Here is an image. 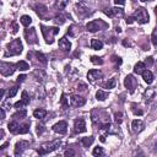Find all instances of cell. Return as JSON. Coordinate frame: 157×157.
<instances>
[{
	"mask_svg": "<svg viewBox=\"0 0 157 157\" xmlns=\"http://www.w3.org/2000/svg\"><path fill=\"white\" fill-rule=\"evenodd\" d=\"M28 103H29V97H28L27 92L23 91V92H22V98H21V101H18V102L15 103V108H17V109H22V108L26 107Z\"/></svg>",
	"mask_w": 157,
	"mask_h": 157,
	"instance_id": "obj_16",
	"label": "cell"
},
{
	"mask_svg": "<svg viewBox=\"0 0 157 157\" xmlns=\"http://www.w3.org/2000/svg\"><path fill=\"white\" fill-rule=\"evenodd\" d=\"M20 128H21V125L17 121H11L7 124V129L11 134H20Z\"/></svg>",
	"mask_w": 157,
	"mask_h": 157,
	"instance_id": "obj_20",
	"label": "cell"
},
{
	"mask_svg": "<svg viewBox=\"0 0 157 157\" xmlns=\"http://www.w3.org/2000/svg\"><path fill=\"white\" fill-rule=\"evenodd\" d=\"M114 117H115V121L118 123V124H120L121 121H123V119H121V117H123V114L119 112V113H115L114 114Z\"/></svg>",
	"mask_w": 157,
	"mask_h": 157,
	"instance_id": "obj_42",
	"label": "cell"
},
{
	"mask_svg": "<svg viewBox=\"0 0 157 157\" xmlns=\"http://www.w3.org/2000/svg\"><path fill=\"white\" fill-rule=\"evenodd\" d=\"M93 141H94V137H93V136H87V137H82V139H81V144H82L83 147L91 146V145L93 144Z\"/></svg>",
	"mask_w": 157,
	"mask_h": 157,
	"instance_id": "obj_26",
	"label": "cell"
},
{
	"mask_svg": "<svg viewBox=\"0 0 157 157\" xmlns=\"http://www.w3.org/2000/svg\"><path fill=\"white\" fill-rule=\"evenodd\" d=\"M91 47L93 48V49H102V47H103V43H102V40H99V39H97V38H93V39H91Z\"/></svg>",
	"mask_w": 157,
	"mask_h": 157,
	"instance_id": "obj_27",
	"label": "cell"
},
{
	"mask_svg": "<svg viewBox=\"0 0 157 157\" xmlns=\"http://www.w3.org/2000/svg\"><path fill=\"white\" fill-rule=\"evenodd\" d=\"M60 145H61V141L60 140H54V141H50V142H45V144H43L37 150V152L40 156H43V155H47V153H50V152L58 150L60 147Z\"/></svg>",
	"mask_w": 157,
	"mask_h": 157,
	"instance_id": "obj_1",
	"label": "cell"
},
{
	"mask_svg": "<svg viewBox=\"0 0 157 157\" xmlns=\"http://www.w3.org/2000/svg\"><path fill=\"white\" fill-rule=\"evenodd\" d=\"M17 91H18V87H17V86H13V87H11V88L9 90V92H7V96H9V98L13 97V96L17 93Z\"/></svg>",
	"mask_w": 157,
	"mask_h": 157,
	"instance_id": "obj_35",
	"label": "cell"
},
{
	"mask_svg": "<svg viewBox=\"0 0 157 157\" xmlns=\"http://www.w3.org/2000/svg\"><path fill=\"white\" fill-rule=\"evenodd\" d=\"M134 18L139 22V23H141V25H145V23H147L148 22V20H150V17H148V13H147V11L144 9V7H139L135 12H134Z\"/></svg>",
	"mask_w": 157,
	"mask_h": 157,
	"instance_id": "obj_4",
	"label": "cell"
},
{
	"mask_svg": "<svg viewBox=\"0 0 157 157\" xmlns=\"http://www.w3.org/2000/svg\"><path fill=\"white\" fill-rule=\"evenodd\" d=\"M25 78H26V75H20L17 77V82H22V81H25Z\"/></svg>",
	"mask_w": 157,
	"mask_h": 157,
	"instance_id": "obj_49",
	"label": "cell"
},
{
	"mask_svg": "<svg viewBox=\"0 0 157 157\" xmlns=\"http://www.w3.org/2000/svg\"><path fill=\"white\" fill-rule=\"evenodd\" d=\"M145 65H147V66H152V65H153V58H152V56L146 58V60H145Z\"/></svg>",
	"mask_w": 157,
	"mask_h": 157,
	"instance_id": "obj_43",
	"label": "cell"
},
{
	"mask_svg": "<svg viewBox=\"0 0 157 157\" xmlns=\"http://www.w3.org/2000/svg\"><path fill=\"white\" fill-rule=\"evenodd\" d=\"M16 69H17V70H20V71H26V70H28V69H29V65H28V63H27V61L21 60V61H18V63L16 64Z\"/></svg>",
	"mask_w": 157,
	"mask_h": 157,
	"instance_id": "obj_25",
	"label": "cell"
},
{
	"mask_svg": "<svg viewBox=\"0 0 157 157\" xmlns=\"http://www.w3.org/2000/svg\"><path fill=\"white\" fill-rule=\"evenodd\" d=\"M60 104H61V105H64V107L69 105V99H67V97H66V94H65V93H63V94H61V98H60Z\"/></svg>",
	"mask_w": 157,
	"mask_h": 157,
	"instance_id": "obj_39",
	"label": "cell"
},
{
	"mask_svg": "<svg viewBox=\"0 0 157 157\" xmlns=\"http://www.w3.org/2000/svg\"><path fill=\"white\" fill-rule=\"evenodd\" d=\"M155 94H156V90L155 88H147L145 91V93H144V99L146 102H148V101H151L155 97Z\"/></svg>",
	"mask_w": 157,
	"mask_h": 157,
	"instance_id": "obj_22",
	"label": "cell"
},
{
	"mask_svg": "<svg viewBox=\"0 0 157 157\" xmlns=\"http://www.w3.org/2000/svg\"><path fill=\"white\" fill-rule=\"evenodd\" d=\"M25 37L28 42V44H36L37 43V33L34 28H29L25 31Z\"/></svg>",
	"mask_w": 157,
	"mask_h": 157,
	"instance_id": "obj_9",
	"label": "cell"
},
{
	"mask_svg": "<svg viewBox=\"0 0 157 157\" xmlns=\"http://www.w3.org/2000/svg\"><path fill=\"white\" fill-rule=\"evenodd\" d=\"M0 112H1V119H5V110H4V107L0 108Z\"/></svg>",
	"mask_w": 157,
	"mask_h": 157,
	"instance_id": "obj_51",
	"label": "cell"
},
{
	"mask_svg": "<svg viewBox=\"0 0 157 157\" xmlns=\"http://www.w3.org/2000/svg\"><path fill=\"white\" fill-rule=\"evenodd\" d=\"M105 27H108V25L102 20H93V21H91L86 25V28L90 32H97V31H101Z\"/></svg>",
	"mask_w": 157,
	"mask_h": 157,
	"instance_id": "obj_5",
	"label": "cell"
},
{
	"mask_svg": "<svg viewBox=\"0 0 157 157\" xmlns=\"http://www.w3.org/2000/svg\"><path fill=\"white\" fill-rule=\"evenodd\" d=\"M53 131L56 132V134H61V135L63 134H66V131H67V124H66V121L61 120V121L54 124L53 125Z\"/></svg>",
	"mask_w": 157,
	"mask_h": 157,
	"instance_id": "obj_13",
	"label": "cell"
},
{
	"mask_svg": "<svg viewBox=\"0 0 157 157\" xmlns=\"http://www.w3.org/2000/svg\"><path fill=\"white\" fill-rule=\"evenodd\" d=\"M54 22H55L56 25H63V23L65 22V17H64L63 15H56V16L54 17Z\"/></svg>",
	"mask_w": 157,
	"mask_h": 157,
	"instance_id": "obj_33",
	"label": "cell"
},
{
	"mask_svg": "<svg viewBox=\"0 0 157 157\" xmlns=\"http://www.w3.org/2000/svg\"><path fill=\"white\" fill-rule=\"evenodd\" d=\"M142 75V78H144V81L146 82V83H152L153 82V74L150 71V70H147V69H145V71L141 74Z\"/></svg>",
	"mask_w": 157,
	"mask_h": 157,
	"instance_id": "obj_21",
	"label": "cell"
},
{
	"mask_svg": "<svg viewBox=\"0 0 157 157\" xmlns=\"http://www.w3.org/2000/svg\"><path fill=\"white\" fill-rule=\"evenodd\" d=\"M115 85H117L115 78H109L108 81H105V82L102 83V87H103V88H114Z\"/></svg>",
	"mask_w": 157,
	"mask_h": 157,
	"instance_id": "obj_28",
	"label": "cell"
},
{
	"mask_svg": "<svg viewBox=\"0 0 157 157\" xmlns=\"http://www.w3.org/2000/svg\"><path fill=\"white\" fill-rule=\"evenodd\" d=\"M20 21H21V23H22L23 26H26V27H28V26L32 23V18H31L28 15H23Z\"/></svg>",
	"mask_w": 157,
	"mask_h": 157,
	"instance_id": "obj_31",
	"label": "cell"
},
{
	"mask_svg": "<svg viewBox=\"0 0 157 157\" xmlns=\"http://www.w3.org/2000/svg\"><path fill=\"white\" fill-rule=\"evenodd\" d=\"M65 156H74L75 155V152L72 151V150H67V151H65V153H64Z\"/></svg>",
	"mask_w": 157,
	"mask_h": 157,
	"instance_id": "obj_48",
	"label": "cell"
},
{
	"mask_svg": "<svg viewBox=\"0 0 157 157\" xmlns=\"http://www.w3.org/2000/svg\"><path fill=\"white\" fill-rule=\"evenodd\" d=\"M114 4L115 5H124L125 4V0H114Z\"/></svg>",
	"mask_w": 157,
	"mask_h": 157,
	"instance_id": "obj_50",
	"label": "cell"
},
{
	"mask_svg": "<svg viewBox=\"0 0 157 157\" xmlns=\"http://www.w3.org/2000/svg\"><path fill=\"white\" fill-rule=\"evenodd\" d=\"M123 44H124L125 47H131V43H129L128 40H124V42H123Z\"/></svg>",
	"mask_w": 157,
	"mask_h": 157,
	"instance_id": "obj_52",
	"label": "cell"
},
{
	"mask_svg": "<svg viewBox=\"0 0 157 157\" xmlns=\"http://www.w3.org/2000/svg\"><path fill=\"white\" fill-rule=\"evenodd\" d=\"M42 28V33L44 36V39L48 44H52L54 42V36L59 33V28L58 27H44V26H40Z\"/></svg>",
	"mask_w": 157,
	"mask_h": 157,
	"instance_id": "obj_2",
	"label": "cell"
},
{
	"mask_svg": "<svg viewBox=\"0 0 157 157\" xmlns=\"http://www.w3.org/2000/svg\"><path fill=\"white\" fill-rule=\"evenodd\" d=\"M155 12H156V15H157V6L155 7Z\"/></svg>",
	"mask_w": 157,
	"mask_h": 157,
	"instance_id": "obj_54",
	"label": "cell"
},
{
	"mask_svg": "<svg viewBox=\"0 0 157 157\" xmlns=\"http://www.w3.org/2000/svg\"><path fill=\"white\" fill-rule=\"evenodd\" d=\"M151 42H152L153 45L157 47V29H153V32L151 34Z\"/></svg>",
	"mask_w": 157,
	"mask_h": 157,
	"instance_id": "obj_40",
	"label": "cell"
},
{
	"mask_svg": "<svg viewBox=\"0 0 157 157\" xmlns=\"http://www.w3.org/2000/svg\"><path fill=\"white\" fill-rule=\"evenodd\" d=\"M74 128H75V131H76V132H85V131H86V123H85V119H82V118L75 119V121H74Z\"/></svg>",
	"mask_w": 157,
	"mask_h": 157,
	"instance_id": "obj_15",
	"label": "cell"
},
{
	"mask_svg": "<svg viewBox=\"0 0 157 157\" xmlns=\"http://www.w3.org/2000/svg\"><path fill=\"white\" fill-rule=\"evenodd\" d=\"M103 148L102 147H99V146H97V147H94L93 148V151H92V155L93 156H103Z\"/></svg>",
	"mask_w": 157,
	"mask_h": 157,
	"instance_id": "obj_34",
	"label": "cell"
},
{
	"mask_svg": "<svg viewBox=\"0 0 157 157\" xmlns=\"http://www.w3.org/2000/svg\"><path fill=\"white\" fill-rule=\"evenodd\" d=\"M34 54H36V56L38 58V60H39L40 63H43V64H47V58H45V56H44L42 53H39V52H36Z\"/></svg>",
	"mask_w": 157,
	"mask_h": 157,
	"instance_id": "obj_38",
	"label": "cell"
},
{
	"mask_svg": "<svg viewBox=\"0 0 157 157\" xmlns=\"http://www.w3.org/2000/svg\"><path fill=\"white\" fill-rule=\"evenodd\" d=\"M44 130H45V128H44L43 125H38V126H37V134H38V135H42Z\"/></svg>",
	"mask_w": 157,
	"mask_h": 157,
	"instance_id": "obj_44",
	"label": "cell"
},
{
	"mask_svg": "<svg viewBox=\"0 0 157 157\" xmlns=\"http://www.w3.org/2000/svg\"><path fill=\"white\" fill-rule=\"evenodd\" d=\"M27 147H29V141H27V140H20L15 145V156L22 155V152L25 150H27Z\"/></svg>",
	"mask_w": 157,
	"mask_h": 157,
	"instance_id": "obj_7",
	"label": "cell"
},
{
	"mask_svg": "<svg viewBox=\"0 0 157 157\" xmlns=\"http://www.w3.org/2000/svg\"><path fill=\"white\" fill-rule=\"evenodd\" d=\"M59 48L63 50V52H69L70 49H71V43L69 42V39L67 38H61L60 40H59Z\"/></svg>",
	"mask_w": 157,
	"mask_h": 157,
	"instance_id": "obj_19",
	"label": "cell"
},
{
	"mask_svg": "<svg viewBox=\"0 0 157 157\" xmlns=\"http://www.w3.org/2000/svg\"><path fill=\"white\" fill-rule=\"evenodd\" d=\"M102 76H103L102 71L101 70H97V69H92V70H90L87 72V78H88L90 82H94L96 80L102 78Z\"/></svg>",
	"mask_w": 157,
	"mask_h": 157,
	"instance_id": "obj_14",
	"label": "cell"
},
{
	"mask_svg": "<svg viewBox=\"0 0 157 157\" xmlns=\"http://www.w3.org/2000/svg\"><path fill=\"white\" fill-rule=\"evenodd\" d=\"M112 60H113L114 63H117V64H119V65L121 64V59H120L119 56H117V55H113V56H112Z\"/></svg>",
	"mask_w": 157,
	"mask_h": 157,
	"instance_id": "obj_45",
	"label": "cell"
},
{
	"mask_svg": "<svg viewBox=\"0 0 157 157\" xmlns=\"http://www.w3.org/2000/svg\"><path fill=\"white\" fill-rule=\"evenodd\" d=\"M107 97H108V93H107L105 91H103V90H98V91L96 92V98H97L98 101H104Z\"/></svg>",
	"mask_w": 157,
	"mask_h": 157,
	"instance_id": "obj_30",
	"label": "cell"
},
{
	"mask_svg": "<svg viewBox=\"0 0 157 157\" xmlns=\"http://www.w3.org/2000/svg\"><path fill=\"white\" fill-rule=\"evenodd\" d=\"M1 74L4 75V76H10V75H12L13 74V71L16 70L15 69V65H12V64H10V63H1Z\"/></svg>",
	"mask_w": 157,
	"mask_h": 157,
	"instance_id": "obj_12",
	"label": "cell"
},
{
	"mask_svg": "<svg viewBox=\"0 0 157 157\" xmlns=\"http://www.w3.org/2000/svg\"><path fill=\"white\" fill-rule=\"evenodd\" d=\"M28 130H29V123H25L20 128V134H26V132H28Z\"/></svg>",
	"mask_w": 157,
	"mask_h": 157,
	"instance_id": "obj_37",
	"label": "cell"
},
{
	"mask_svg": "<svg viewBox=\"0 0 157 157\" xmlns=\"http://www.w3.org/2000/svg\"><path fill=\"white\" fill-rule=\"evenodd\" d=\"M91 63L94 64V65H102L103 64V60H102V58L93 55V56H91Z\"/></svg>",
	"mask_w": 157,
	"mask_h": 157,
	"instance_id": "obj_32",
	"label": "cell"
},
{
	"mask_svg": "<svg viewBox=\"0 0 157 157\" xmlns=\"http://www.w3.org/2000/svg\"><path fill=\"white\" fill-rule=\"evenodd\" d=\"M7 145H9V142H6V144H4V145H2V146H1L0 148H1V150H4V148H6V147H7Z\"/></svg>",
	"mask_w": 157,
	"mask_h": 157,
	"instance_id": "obj_53",
	"label": "cell"
},
{
	"mask_svg": "<svg viewBox=\"0 0 157 157\" xmlns=\"http://www.w3.org/2000/svg\"><path fill=\"white\" fill-rule=\"evenodd\" d=\"M7 52H6V55H17L22 52L23 47H22V43L20 39H13L12 42H10L6 47Z\"/></svg>",
	"mask_w": 157,
	"mask_h": 157,
	"instance_id": "obj_3",
	"label": "cell"
},
{
	"mask_svg": "<svg viewBox=\"0 0 157 157\" xmlns=\"http://www.w3.org/2000/svg\"><path fill=\"white\" fill-rule=\"evenodd\" d=\"M75 10H76V13L81 17H85L87 15H90V9L83 4V2H78L75 5Z\"/></svg>",
	"mask_w": 157,
	"mask_h": 157,
	"instance_id": "obj_11",
	"label": "cell"
},
{
	"mask_svg": "<svg viewBox=\"0 0 157 157\" xmlns=\"http://www.w3.org/2000/svg\"><path fill=\"white\" fill-rule=\"evenodd\" d=\"M145 69H146L145 63L139 61V63H136V64H135V66H134V72H135V74H137V75H140V74H142V72L145 71Z\"/></svg>",
	"mask_w": 157,
	"mask_h": 157,
	"instance_id": "obj_23",
	"label": "cell"
},
{
	"mask_svg": "<svg viewBox=\"0 0 157 157\" xmlns=\"http://www.w3.org/2000/svg\"><path fill=\"white\" fill-rule=\"evenodd\" d=\"M136 85H137L136 78H134V76H132V75H128V76L125 77V80H124V86H125V87H126L131 93L135 91Z\"/></svg>",
	"mask_w": 157,
	"mask_h": 157,
	"instance_id": "obj_8",
	"label": "cell"
},
{
	"mask_svg": "<svg viewBox=\"0 0 157 157\" xmlns=\"http://www.w3.org/2000/svg\"><path fill=\"white\" fill-rule=\"evenodd\" d=\"M26 114H27V112L23 109V110H21V112L15 113V114H13V118H15V119H22V118L26 117Z\"/></svg>",
	"mask_w": 157,
	"mask_h": 157,
	"instance_id": "obj_36",
	"label": "cell"
},
{
	"mask_svg": "<svg viewBox=\"0 0 157 157\" xmlns=\"http://www.w3.org/2000/svg\"><path fill=\"white\" fill-rule=\"evenodd\" d=\"M45 115H47V110L43 109V108H38L33 112V117L37 118V119H43Z\"/></svg>",
	"mask_w": 157,
	"mask_h": 157,
	"instance_id": "obj_24",
	"label": "cell"
},
{
	"mask_svg": "<svg viewBox=\"0 0 157 157\" xmlns=\"http://www.w3.org/2000/svg\"><path fill=\"white\" fill-rule=\"evenodd\" d=\"M132 112H134V114H136V115H142V114H144V112H142L141 109H135V108H132Z\"/></svg>",
	"mask_w": 157,
	"mask_h": 157,
	"instance_id": "obj_47",
	"label": "cell"
},
{
	"mask_svg": "<svg viewBox=\"0 0 157 157\" xmlns=\"http://www.w3.org/2000/svg\"><path fill=\"white\" fill-rule=\"evenodd\" d=\"M140 1H147V0H140Z\"/></svg>",
	"mask_w": 157,
	"mask_h": 157,
	"instance_id": "obj_55",
	"label": "cell"
},
{
	"mask_svg": "<svg viewBox=\"0 0 157 157\" xmlns=\"http://www.w3.org/2000/svg\"><path fill=\"white\" fill-rule=\"evenodd\" d=\"M134 20H135V18H134V16H129V17H126V20H125V21H126V23H128V25H131V23L134 22Z\"/></svg>",
	"mask_w": 157,
	"mask_h": 157,
	"instance_id": "obj_46",
	"label": "cell"
},
{
	"mask_svg": "<svg viewBox=\"0 0 157 157\" xmlns=\"http://www.w3.org/2000/svg\"><path fill=\"white\" fill-rule=\"evenodd\" d=\"M86 103V99L81 96H77V94H72L70 97V104L75 108H78V107H82L83 104Z\"/></svg>",
	"mask_w": 157,
	"mask_h": 157,
	"instance_id": "obj_10",
	"label": "cell"
},
{
	"mask_svg": "<svg viewBox=\"0 0 157 157\" xmlns=\"http://www.w3.org/2000/svg\"><path fill=\"white\" fill-rule=\"evenodd\" d=\"M104 13L108 17L112 18H120L124 16V10L121 7H112V9H104Z\"/></svg>",
	"mask_w": 157,
	"mask_h": 157,
	"instance_id": "obj_6",
	"label": "cell"
},
{
	"mask_svg": "<svg viewBox=\"0 0 157 157\" xmlns=\"http://www.w3.org/2000/svg\"><path fill=\"white\" fill-rule=\"evenodd\" d=\"M10 29H11V33H17V31H18V25H17L16 22H12Z\"/></svg>",
	"mask_w": 157,
	"mask_h": 157,
	"instance_id": "obj_41",
	"label": "cell"
},
{
	"mask_svg": "<svg viewBox=\"0 0 157 157\" xmlns=\"http://www.w3.org/2000/svg\"><path fill=\"white\" fill-rule=\"evenodd\" d=\"M131 128H132V131H135V132H140V131L144 130L145 124H144L142 120H140V119H135V120H132V123H131Z\"/></svg>",
	"mask_w": 157,
	"mask_h": 157,
	"instance_id": "obj_18",
	"label": "cell"
},
{
	"mask_svg": "<svg viewBox=\"0 0 157 157\" xmlns=\"http://www.w3.org/2000/svg\"><path fill=\"white\" fill-rule=\"evenodd\" d=\"M66 5H67V0H56L54 6L56 10H64L66 7Z\"/></svg>",
	"mask_w": 157,
	"mask_h": 157,
	"instance_id": "obj_29",
	"label": "cell"
},
{
	"mask_svg": "<svg viewBox=\"0 0 157 157\" xmlns=\"http://www.w3.org/2000/svg\"><path fill=\"white\" fill-rule=\"evenodd\" d=\"M34 11L37 12V15H38L40 18H45L47 15H48V9H47V6H44V5H42V4H37V5L34 6Z\"/></svg>",
	"mask_w": 157,
	"mask_h": 157,
	"instance_id": "obj_17",
	"label": "cell"
}]
</instances>
